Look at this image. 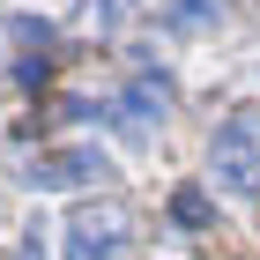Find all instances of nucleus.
<instances>
[{
	"label": "nucleus",
	"mask_w": 260,
	"mask_h": 260,
	"mask_svg": "<svg viewBox=\"0 0 260 260\" xmlns=\"http://www.w3.org/2000/svg\"><path fill=\"white\" fill-rule=\"evenodd\" d=\"M208 164H216V179L231 186V193H260V119H253V112H238V119L216 126Z\"/></svg>",
	"instance_id": "1"
},
{
	"label": "nucleus",
	"mask_w": 260,
	"mask_h": 260,
	"mask_svg": "<svg viewBox=\"0 0 260 260\" xmlns=\"http://www.w3.org/2000/svg\"><path fill=\"white\" fill-rule=\"evenodd\" d=\"M126 245H134V223L119 208H82L67 223V260H126Z\"/></svg>",
	"instance_id": "2"
},
{
	"label": "nucleus",
	"mask_w": 260,
	"mask_h": 260,
	"mask_svg": "<svg viewBox=\"0 0 260 260\" xmlns=\"http://www.w3.org/2000/svg\"><path fill=\"white\" fill-rule=\"evenodd\" d=\"M22 179L38 186V193H75V186H97L104 179V156L97 149H45Z\"/></svg>",
	"instance_id": "3"
},
{
	"label": "nucleus",
	"mask_w": 260,
	"mask_h": 260,
	"mask_svg": "<svg viewBox=\"0 0 260 260\" xmlns=\"http://www.w3.org/2000/svg\"><path fill=\"white\" fill-rule=\"evenodd\" d=\"M164 112H171V82H164V75H134V89H126V134L149 141Z\"/></svg>",
	"instance_id": "4"
},
{
	"label": "nucleus",
	"mask_w": 260,
	"mask_h": 260,
	"mask_svg": "<svg viewBox=\"0 0 260 260\" xmlns=\"http://www.w3.org/2000/svg\"><path fill=\"white\" fill-rule=\"evenodd\" d=\"M223 8H231V0H171L164 22H171L179 38H201V30H216V22H223Z\"/></svg>",
	"instance_id": "5"
},
{
	"label": "nucleus",
	"mask_w": 260,
	"mask_h": 260,
	"mask_svg": "<svg viewBox=\"0 0 260 260\" xmlns=\"http://www.w3.org/2000/svg\"><path fill=\"white\" fill-rule=\"evenodd\" d=\"M171 223H179V231H208V193H201V186H179V193H171Z\"/></svg>",
	"instance_id": "6"
},
{
	"label": "nucleus",
	"mask_w": 260,
	"mask_h": 260,
	"mask_svg": "<svg viewBox=\"0 0 260 260\" xmlns=\"http://www.w3.org/2000/svg\"><path fill=\"white\" fill-rule=\"evenodd\" d=\"M126 15H134V0H104V8H97V22H104V30H119Z\"/></svg>",
	"instance_id": "7"
},
{
	"label": "nucleus",
	"mask_w": 260,
	"mask_h": 260,
	"mask_svg": "<svg viewBox=\"0 0 260 260\" xmlns=\"http://www.w3.org/2000/svg\"><path fill=\"white\" fill-rule=\"evenodd\" d=\"M15 260H45V253H38V245H22V253H15Z\"/></svg>",
	"instance_id": "8"
}]
</instances>
